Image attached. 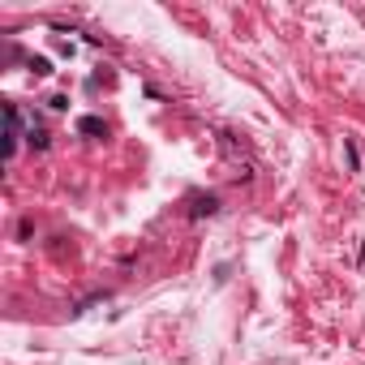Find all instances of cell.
Segmentation results:
<instances>
[{
  "mask_svg": "<svg viewBox=\"0 0 365 365\" xmlns=\"http://www.w3.org/2000/svg\"><path fill=\"white\" fill-rule=\"evenodd\" d=\"M78 129H82V133H91V138H103V133H108V125H103L99 116H86V120H82Z\"/></svg>",
  "mask_w": 365,
  "mask_h": 365,
  "instance_id": "cell-1",
  "label": "cell"
},
{
  "mask_svg": "<svg viewBox=\"0 0 365 365\" xmlns=\"http://www.w3.org/2000/svg\"><path fill=\"white\" fill-rule=\"evenodd\" d=\"M31 69H35V73H52V65H48L43 56H35V61H31Z\"/></svg>",
  "mask_w": 365,
  "mask_h": 365,
  "instance_id": "cell-2",
  "label": "cell"
}]
</instances>
